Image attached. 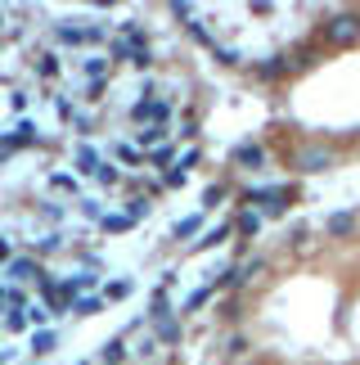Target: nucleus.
I'll use <instances>...</instances> for the list:
<instances>
[{
  "label": "nucleus",
  "mask_w": 360,
  "mask_h": 365,
  "mask_svg": "<svg viewBox=\"0 0 360 365\" xmlns=\"http://www.w3.org/2000/svg\"><path fill=\"white\" fill-rule=\"evenodd\" d=\"M324 41L334 50H347L360 41V9H338V14H329L324 19Z\"/></svg>",
  "instance_id": "f257e3e1"
},
{
  "label": "nucleus",
  "mask_w": 360,
  "mask_h": 365,
  "mask_svg": "<svg viewBox=\"0 0 360 365\" xmlns=\"http://www.w3.org/2000/svg\"><path fill=\"white\" fill-rule=\"evenodd\" d=\"M334 167V149L329 145H302L293 149V172L297 176H315V172H329Z\"/></svg>",
  "instance_id": "f03ea898"
},
{
  "label": "nucleus",
  "mask_w": 360,
  "mask_h": 365,
  "mask_svg": "<svg viewBox=\"0 0 360 365\" xmlns=\"http://www.w3.org/2000/svg\"><path fill=\"white\" fill-rule=\"evenodd\" d=\"M108 32H104V23H90V27H73V23H59L54 27V41L59 46H100Z\"/></svg>",
  "instance_id": "7ed1b4c3"
},
{
  "label": "nucleus",
  "mask_w": 360,
  "mask_h": 365,
  "mask_svg": "<svg viewBox=\"0 0 360 365\" xmlns=\"http://www.w3.org/2000/svg\"><path fill=\"white\" fill-rule=\"evenodd\" d=\"M36 140H41V135H36V126L27 122V118H18L9 135H0V158H5V153H14V149H27V145H36Z\"/></svg>",
  "instance_id": "20e7f679"
},
{
  "label": "nucleus",
  "mask_w": 360,
  "mask_h": 365,
  "mask_svg": "<svg viewBox=\"0 0 360 365\" xmlns=\"http://www.w3.org/2000/svg\"><path fill=\"white\" fill-rule=\"evenodd\" d=\"M5 275H9V284H23V279H41V275H46V266H41L36 257H14L5 266Z\"/></svg>",
  "instance_id": "39448f33"
},
{
  "label": "nucleus",
  "mask_w": 360,
  "mask_h": 365,
  "mask_svg": "<svg viewBox=\"0 0 360 365\" xmlns=\"http://www.w3.org/2000/svg\"><path fill=\"white\" fill-rule=\"evenodd\" d=\"M230 163L243 167V172H261V167H266V149H261V145H239L230 153Z\"/></svg>",
  "instance_id": "423d86ee"
},
{
  "label": "nucleus",
  "mask_w": 360,
  "mask_h": 365,
  "mask_svg": "<svg viewBox=\"0 0 360 365\" xmlns=\"http://www.w3.org/2000/svg\"><path fill=\"white\" fill-rule=\"evenodd\" d=\"M324 230L334 235V240H351V235L360 230V212H334L324 221Z\"/></svg>",
  "instance_id": "0eeeda50"
},
{
  "label": "nucleus",
  "mask_w": 360,
  "mask_h": 365,
  "mask_svg": "<svg viewBox=\"0 0 360 365\" xmlns=\"http://www.w3.org/2000/svg\"><path fill=\"white\" fill-rule=\"evenodd\" d=\"M167 135H171V131H167L162 122H149V126H140V131H135V145L154 153V149H162V145H167Z\"/></svg>",
  "instance_id": "6e6552de"
},
{
  "label": "nucleus",
  "mask_w": 360,
  "mask_h": 365,
  "mask_svg": "<svg viewBox=\"0 0 360 365\" xmlns=\"http://www.w3.org/2000/svg\"><path fill=\"white\" fill-rule=\"evenodd\" d=\"M73 167H77L81 176H95V172L104 167V158H100V149H95V145H77V158H73Z\"/></svg>",
  "instance_id": "1a4fd4ad"
},
{
  "label": "nucleus",
  "mask_w": 360,
  "mask_h": 365,
  "mask_svg": "<svg viewBox=\"0 0 360 365\" xmlns=\"http://www.w3.org/2000/svg\"><path fill=\"white\" fill-rule=\"evenodd\" d=\"M198 230H203V217L194 212V217H180L176 226H171V240H180V244H198Z\"/></svg>",
  "instance_id": "9d476101"
},
{
  "label": "nucleus",
  "mask_w": 360,
  "mask_h": 365,
  "mask_svg": "<svg viewBox=\"0 0 360 365\" xmlns=\"http://www.w3.org/2000/svg\"><path fill=\"white\" fill-rule=\"evenodd\" d=\"M234 235H239V240H253V235H261V212H257V207H243V212L234 217Z\"/></svg>",
  "instance_id": "9b49d317"
},
{
  "label": "nucleus",
  "mask_w": 360,
  "mask_h": 365,
  "mask_svg": "<svg viewBox=\"0 0 360 365\" xmlns=\"http://www.w3.org/2000/svg\"><path fill=\"white\" fill-rule=\"evenodd\" d=\"M288 73V54H270V59L257 63V81H280Z\"/></svg>",
  "instance_id": "f8f14e48"
},
{
  "label": "nucleus",
  "mask_w": 360,
  "mask_h": 365,
  "mask_svg": "<svg viewBox=\"0 0 360 365\" xmlns=\"http://www.w3.org/2000/svg\"><path fill=\"white\" fill-rule=\"evenodd\" d=\"M230 235H234V221H221V226H212V230H207V235H203V240H198V244H189V252H203V248H216V244H226V240H230Z\"/></svg>",
  "instance_id": "ddd939ff"
},
{
  "label": "nucleus",
  "mask_w": 360,
  "mask_h": 365,
  "mask_svg": "<svg viewBox=\"0 0 360 365\" xmlns=\"http://www.w3.org/2000/svg\"><path fill=\"white\" fill-rule=\"evenodd\" d=\"M288 199H293V185H288L284 194H275V199H266V203L257 207V212H261V221H275V217H284V212H288Z\"/></svg>",
  "instance_id": "4468645a"
},
{
  "label": "nucleus",
  "mask_w": 360,
  "mask_h": 365,
  "mask_svg": "<svg viewBox=\"0 0 360 365\" xmlns=\"http://www.w3.org/2000/svg\"><path fill=\"white\" fill-rule=\"evenodd\" d=\"M154 343H162V347H176L180 343V320H158V325H154Z\"/></svg>",
  "instance_id": "2eb2a0df"
},
{
  "label": "nucleus",
  "mask_w": 360,
  "mask_h": 365,
  "mask_svg": "<svg viewBox=\"0 0 360 365\" xmlns=\"http://www.w3.org/2000/svg\"><path fill=\"white\" fill-rule=\"evenodd\" d=\"M59 347V329H32V352L36 356H50Z\"/></svg>",
  "instance_id": "dca6fc26"
},
{
  "label": "nucleus",
  "mask_w": 360,
  "mask_h": 365,
  "mask_svg": "<svg viewBox=\"0 0 360 365\" xmlns=\"http://www.w3.org/2000/svg\"><path fill=\"white\" fill-rule=\"evenodd\" d=\"M131 226H135L131 212H104V221H100L104 235H122V230H131Z\"/></svg>",
  "instance_id": "f3484780"
},
{
  "label": "nucleus",
  "mask_w": 360,
  "mask_h": 365,
  "mask_svg": "<svg viewBox=\"0 0 360 365\" xmlns=\"http://www.w3.org/2000/svg\"><path fill=\"white\" fill-rule=\"evenodd\" d=\"M131 293H135V284H131V279H108L100 298H104V302H127Z\"/></svg>",
  "instance_id": "a211bd4d"
},
{
  "label": "nucleus",
  "mask_w": 360,
  "mask_h": 365,
  "mask_svg": "<svg viewBox=\"0 0 360 365\" xmlns=\"http://www.w3.org/2000/svg\"><path fill=\"white\" fill-rule=\"evenodd\" d=\"M212 293H216V284H207V289H194L189 298H185V307H180V316H194L198 307H207V302H212Z\"/></svg>",
  "instance_id": "6ab92c4d"
},
{
  "label": "nucleus",
  "mask_w": 360,
  "mask_h": 365,
  "mask_svg": "<svg viewBox=\"0 0 360 365\" xmlns=\"http://www.w3.org/2000/svg\"><path fill=\"white\" fill-rule=\"evenodd\" d=\"M100 361L104 365H122V361H127V339H108L104 352H100Z\"/></svg>",
  "instance_id": "aec40b11"
},
{
  "label": "nucleus",
  "mask_w": 360,
  "mask_h": 365,
  "mask_svg": "<svg viewBox=\"0 0 360 365\" xmlns=\"http://www.w3.org/2000/svg\"><path fill=\"white\" fill-rule=\"evenodd\" d=\"M81 73H86V81H104V73H108V54H90V59L81 63Z\"/></svg>",
  "instance_id": "412c9836"
},
{
  "label": "nucleus",
  "mask_w": 360,
  "mask_h": 365,
  "mask_svg": "<svg viewBox=\"0 0 360 365\" xmlns=\"http://www.w3.org/2000/svg\"><path fill=\"white\" fill-rule=\"evenodd\" d=\"M100 312H104V298H95V293H86V298L73 302V316H81V320H86V316H100Z\"/></svg>",
  "instance_id": "4be33fe9"
},
{
  "label": "nucleus",
  "mask_w": 360,
  "mask_h": 365,
  "mask_svg": "<svg viewBox=\"0 0 360 365\" xmlns=\"http://www.w3.org/2000/svg\"><path fill=\"white\" fill-rule=\"evenodd\" d=\"M171 316V302H167V293H154V298H149V320H154V325H158V320H167Z\"/></svg>",
  "instance_id": "5701e85b"
},
{
  "label": "nucleus",
  "mask_w": 360,
  "mask_h": 365,
  "mask_svg": "<svg viewBox=\"0 0 360 365\" xmlns=\"http://www.w3.org/2000/svg\"><path fill=\"white\" fill-rule=\"evenodd\" d=\"M59 248H63V235L50 230V235H41V240H36V257H50V252H59Z\"/></svg>",
  "instance_id": "b1692460"
},
{
  "label": "nucleus",
  "mask_w": 360,
  "mask_h": 365,
  "mask_svg": "<svg viewBox=\"0 0 360 365\" xmlns=\"http://www.w3.org/2000/svg\"><path fill=\"white\" fill-rule=\"evenodd\" d=\"M154 104H158V100H135V104H131V122L149 126V122H154Z\"/></svg>",
  "instance_id": "393cba45"
},
{
  "label": "nucleus",
  "mask_w": 360,
  "mask_h": 365,
  "mask_svg": "<svg viewBox=\"0 0 360 365\" xmlns=\"http://www.w3.org/2000/svg\"><path fill=\"white\" fill-rule=\"evenodd\" d=\"M216 63H226V68H239L243 63V50H234V46H216Z\"/></svg>",
  "instance_id": "a878e982"
},
{
  "label": "nucleus",
  "mask_w": 360,
  "mask_h": 365,
  "mask_svg": "<svg viewBox=\"0 0 360 365\" xmlns=\"http://www.w3.org/2000/svg\"><path fill=\"white\" fill-rule=\"evenodd\" d=\"M176 158H180V153H176V145H162V149H154V153H149V163H154V167H176Z\"/></svg>",
  "instance_id": "bb28decb"
},
{
  "label": "nucleus",
  "mask_w": 360,
  "mask_h": 365,
  "mask_svg": "<svg viewBox=\"0 0 360 365\" xmlns=\"http://www.w3.org/2000/svg\"><path fill=\"white\" fill-rule=\"evenodd\" d=\"M95 180H100V185H122V180H127V176H122V167H113V163H104L100 172H95Z\"/></svg>",
  "instance_id": "cd10ccee"
},
{
  "label": "nucleus",
  "mask_w": 360,
  "mask_h": 365,
  "mask_svg": "<svg viewBox=\"0 0 360 365\" xmlns=\"http://www.w3.org/2000/svg\"><path fill=\"white\" fill-rule=\"evenodd\" d=\"M127 212H131L135 221H144L149 212H154V199H144V194H135V199H131V207H127Z\"/></svg>",
  "instance_id": "c85d7f7f"
},
{
  "label": "nucleus",
  "mask_w": 360,
  "mask_h": 365,
  "mask_svg": "<svg viewBox=\"0 0 360 365\" xmlns=\"http://www.w3.org/2000/svg\"><path fill=\"white\" fill-rule=\"evenodd\" d=\"M185 27H189V36H194V41H198V46H207V50H216V46H212V32H207V27H203L198 19H189Z\"/></svg>",
  "instance_id": "c756f323"
},
{
  "label": "nucleus",
  "mask_w": 360,
  "mask_h": 365,
  "mask_svg": "<svg viewBox=\"0 0 360 365\" xmlns=\"http://www.w3.org/2000/svg\"><path fill=\"white\" fill-rule=\"evenodd\" d=\"M198 163H203V153L194 149V145H189L185 153H180V158H176V167H180V172H194V167H198Z\"/></svg>",
  "instance_id": "7c9ffc66"
},
{
  "label": "nucleus",
  "mask_w": 360,
  "mask_h": 365,
  "mask_svg": "<svg viewBox=\"0 0 360 365\" xmlns=\"http://www.w3.org/2000/svg\"><path fill=\"white\" fill-rule=\"evenodd\" d=\"M5 329L9 334H27V312H5Z\"/></svg>",
  "instance_id": "2f4dec72"
},
{
  "label": "nucleus",
  "mask_w": 360,
  "mask_h": 365,
  "mask_svg": "<svg viewBox=\"0 0 360 365\" xmlns=\"http://www.w3.org/2000/svg\"><path fill=\"white\" fill-rule=\"evenodd\" d=\"M113 153H117V158H122V163H127V167H135V163H140V158H144V153H140V145H117Z\"/></svg>",
  "instance_id": "473e14b6"
},
{
  "label": "nucleus",
  "mask_w": 360,
  "mask_h": 365,
  "mask_svg": "<svg viewBox=\"0 0 360 365\" xmlns=\"http://www.w3.org/2000/svg\"><path fill=\"white\" fill-rule=\"evenodd\" d=\"M81 203V217L86 221H104V207H100V199H77Z\"/></svg>",
  "instance_id": "72a5a7b5"
},
{
  "label": "nucleus",
  "mask_w": 360,
  "mask_h": 365,
  "mask_svg": "<svg viewBox=\"0 0 360 365\" xmlns=\"http://www.w3.org/2000/svg\"><path fill=\"white\" fill-rule=\"evenodd\" d=\"M46 320H50V307H27V325H36V329H50Z\"/></svg>",
  "instance_id": "f704fd0d"
},
{
  "label": "nucleus",
  "mask_w": 360,
  "mask_h": 365,
  "mask_svg": "<svg viewBox=\"0 0 360 365\" xmlns=\"http://www.w3.org/2000/svg\"><path fill=\"white\" fill-rule=\"evenodd\" d=\"M36 73L41 77H59V59H54V54H41V59H36Z\"/></svg>",
  "instance_id": "c9c22d12"
},
{
  "label": "nucleus",
  "mask_w": 360,
  "mask_h": 365,
  "mask_svg": "<svg viewBox=\"0 0 360 365\" xmlns=\"http://www.w3.org/2000/svg\"><path fill=\"white\" fill-rule=\"evenodd\" d=\"M185 180H189V172H180V167H171V172L162 176V190H180Z\"/></svg>",
  "instance_id": "e433bc0d"
},
{
  "label": "nucleus",
  "mask_w": 360,
  "mask_h": 365,
  "mask_svg": "<svg viewBox=\"0 0 360 365\" xmlns=\"http://www.w3.org/2000/svg\"><path fill=\"white\" fill-rule=\"evenodd\" d=\"M68 279L77 284V293H81V289H95V284H100V275H95V271H77V275H68Z\"/></svg>",
  "instance_id": "4c0bfd02"
},
{
  "label": "nucleus",
  "mask_w": 360,
  "mask_h": 365,
  "mask_svg": "<svg viewBox=\"0 0 360 365\" xmlns=\"http://www.w3.org/2000/svg\"><path fill=\"white\" fill-rule=\"evenodd\" d=\"M50 190H68V194H73V190H77V180L68 176V172H54V176H50Z\"/></svg>",
  "instance_id": "58836bf2"
},
{
  "label": "nucleus",
  "mask_w": 360,
  "mask_h": 365,
  "mask_svg": "<svg viewBox=\"0 0 360 365\" xmlns=\"http://www.w3.org/2000/svg\"><path fill=\"white\" fill-rule=\"evenodd\" d=\"M221 199H226V185H207L203 190V207H216Z\"/></svg>",
  "instance_id": "ea45409f"
},
{
  "label": "nucleus",
  "mask_w": 360,
  "mask_h": 365,
  "mask_svg": "<svg viewBox=\"0 0 360 365\" xmlns=\"http://www.w3.org/2000/svg\"><path fill=\"white\" fill-rule=\"evenodd\" d=\"M14 257H18V252H14V240H5V235H0V266H9Z\"/></svg>",
  "instance_id": "a19ab883"
},
{
  "label": "nucleus",
  "mask_w": 360,
  "mask_h": 365,
  "mask_svg": "<svg viewBox=\"0 0 360 365\" xmlns=\"http://www.w3.org/2000/svg\"><path fill=\"white\" fill-rule=\"evenodd\" d=\"M243 347H248V339H243V334H230V343H226V352H230V356H239V352H243Z\"/></svg>",
  "instance_id": "79ce46f5"
},
{
  "label": "nucleus",
  "mask_w": 360,
  "mask_h": 365,
  "mask_svg": "<svg viewBox=\"0 0 360 365\" xmlns=\"http://www.w3.org/2000/svg\"><path fill=\"white\" fill-rule=\"evenodd\" d=\"M176 135H189V140H194V135H198V118H185V122H180V131H176Z\"/></svg>",
  "instance_id": "37998d69"
},
{
  "label": "nucleus",
  "mask_w": 360,
  "mask_h": 365,
  "mask_svg": "<svg viewBox=\"0 0 360 365\" xmlns=\"http://www.w3.org/2000/svg\"><path fill=\"white\" fill-rule=\"evenodd\" d=\"M41 212H46L50 221H63V203H41Z\"/></svg>",
  "instance_id": "c03bdc74"
},
{
  "label": "nucleus",
  "mask_w": 360,
  "mask_h": 365,
  "mask_svg": "<svg viewBox=\"0 0 360 365\" xmlns=\"http://www.w3.org/2000/svg\"><path fill=\"white\" fill-rule=\"evenodd\" d=\"M104 95V81H86V95H81V100H100Z\"/></svg>",
  "instance_id": "a18cd8bd"
},
{
  "label": "nucleus",
  "mask_w": 360,
  "mask_h": 365,
  "mask_svg": "<svg viewBox=\"0 0 360 365\" xmlns=\"http://www.w3.org/2000/svg\"><path fill=\"white\" fill-rule=\"evenodd\" d=\"M9 108H14V113H23V108H27V95L14 91V95H9Z\"/></svg>",
  "instance_id": "49530a36"
},
{
  "label": "nucleus",
  "mask_w": 360,
  "mask_h": 365,
  "mask_svg": "<svg viewBox=\"0 0 360 365\" xmlns=\"http://www.w3.org/2000/svg\"><path fill=\"white\" fill-rule=\"evenodd\" d=\"M5 293H9V289H5V284H0V302H5Z\"/></svg>",
  "instance_id": "de8ad7c7"
},
{
  "label": "nucleus",
  "mask_w": 360,
  "mask_h": 365,
  "mask_svg": "<svg viewBox=\"0 0 360 365\" xmlns=\"http://www.w3.org/2000/svg\"><path fill=\"white\" fill-rule=\"evenodd\" d=\"M0 27H5V9H0Z\"/></svg>",
  "instance_id": "09e8293b"
}]
</instances>
